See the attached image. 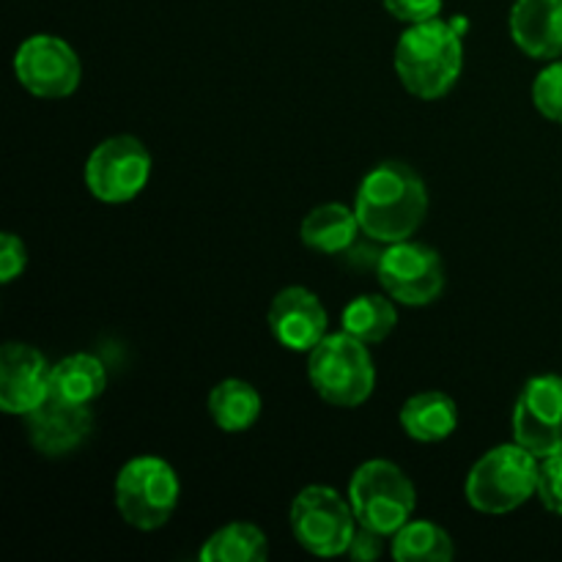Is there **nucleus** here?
<instances>
[{
  "label": "nucleus",
  "mask_w": 562,
  "mask_h": 562,
  "mask_svg": "<svg viewBox=\"0 0 562 562\" xmlns=\"http://www.w3.org/2000/svg\"><path fill=\"white\" fill-rule=\"evenodd\" d=\"M510 36L536 60L562 55V0H516L510 9Z\"/></svg>",
  "instance_id": "nucleus-15"
},
{
  "label": "nucleus",
  "mask_w": 562,
  "mask_h": 562,
  "mask_svg": "<svg viewBox=\"0 0 562 562\" xmlns=\"http://www.w3.org/2000/svg\"><path fill=\"white\" fill-rule=\"evenodd\" d=\"M360 231L357 212H351L344 203H324L302 220L300 236L311 250L324 252V256H338V252L355 247Z\"/></svg>",
  "instance_id": "nucleus-17"
},
{
  "label": "nucleus",
  "mask_w": 562,
  "mask_h": 562,
  "mask_svg": "<svg viewBox=\"0 0 562 562\" xmlns=\"http://www.w3.org/2000/svg\"><path fill=\"white\" fill-rule=\"evenodd\" d=\"M355 508L329 486H307L291 503V532L316 558H340L357 530Z\"/></svg>",
  "instance_id": "nucleus-7"
},
{
  "label": "nucleus",
  "mask_w": 562,
  "mask_h": 562,
  "mask_svg": "<svg viewBox=\"0 0 562 562\" xmlns=\"http://www.w3.org/2000/svg\"><path fill=\"white\" fill-rule=\"evenodd\" d=\"M151 179V154L137 137L115 135L99 143L86 162V187L102 203H126Z\"/></svg>",
  "instance_id": "nucleus-9"
},
{
  "label": "nucleus",
  "mask_w": 562,
  "mask_h": 562,
  "mask_svg": "<svg viewBox=\"0 0 562 562\" xmlns=\"http://www.w3.org/2000/svg\"><path fill=\"white\" fill-rule=\"evenodd\" d=\"M395 324H398V311L393 305V296L382 294L357 296L344 307V316H340L344 333L355 335L368 346L387 340Z\"/></svg>",
  "instance_id": "nucleus-20"
},
{
  "label": "nucleus",
  "mask_w": 562,
  "mask_h": 562,
  "mask_svg": "<svg viewBox=\"0 0 562 562\" xmlns=\"http://www.w3.org/2000/svg\"><path fill=\"white\" fill-rule=\"evenodd\" d=\"M376 278L395 302L423 307L445 291V263L437 250L420 241H393L379 252Z\"/></svg>",
  "instance_id": "nucleus-8"
},
{
  "label": "nucleus",
  "mask_w": 562,
  "mask_h": 562,
  "mask_svg": "<svg viewBox=\"0 0 562 562\" xmlns=\"http://www.w3.org/2000/svg\"><path fill=\"white\" fill-rule=\"evenodd\" d=\"M108 387L104 362L93 355H71L49 371V395L69 404L91 406Z\"/></svg>",
  "instance_id": "nucleus-18"
},
{
  "label": "nucleus",
  "mask_w": 562,
  "mask_h": 562,
  "mask_svg": "<svg viewBox=\"0 0 562 562\" xmlns=\"http://www.w3.org/2000/svg\"><path fill=\"white\" fill-rule=\"evenodd\" d=\"M307 376H311L316 393L327 404L340 406V409L362 406L376 387V366H373L368 344L344 329L327 335L311 351Z\"/></svg>",
  "instance_id": "nucleus-3"
},
{
  "label": "nucleus",
  "mask_w": 562,
  "mask_h": 562,
  "mask_svg": "<svg viewBox=\"0 0 562 562\" xmlns=\"http://www.w3.org/2000/svg\"><path fill=\"white\" fill-rule=\"evenodd\" d=\"M384 9H387V14L395 16V20L417 25V22L439 16L442 0H384Z\"/></svg>",
  "instance_id": "nucleus-25"
},
{
  "label": "nucleus",
  "mask_w": 562,
  "mask_h": 562,
  "mask_svg": "<svg viewBox=\"0 0 562 562\" xmlns=\"http://www.w3.org/2000/svg\"><path fill=\"white\" fill-rule=\"evenodd\" d=\"M541 459L525 445H499L488 450L467 475V499L481 514H510L538 492Z\"/></svg>",
  "instance_id": "nucleus-4"
},
{
  "label": "nucleus",
  "mask_w": 562,
  "mask_h": 562,
  "mask_svg": "<svg viewBox=\"0 0 562 562\" xmlns=\"http://www.w3.org/2000/svg\"><path fill=\"white\" fill-rule=\"evenodd\" d=\"M49 371L44 355L27 344H5L0 351V409L27 417L49 398Z\"/></svg>",
  "instance_id": "nucleus-12"
},
{
  "label": "nucleus",
  "mask_w": 562,
  "mask_h": 562,
  "mask_svg": "<svg viewBox=\"0 0 562 562\" xmlns=\"http://www.w3.org/2000/svg\"><path fill=\"white\" fill-rule=\"evenodd\" d=\"M209 415L225 434H241L261 417V395L245 379H225L209 393Z\"/></svg>",
  "instance_id": "nucleus-19"
},
{
  "label": "nucleus",
  "mask_w": 562,
  "mask_h": 562,
  "mask_svg": "<svg viewBox=\"0 0 562 562\" xmlns=\"http://www.w3.org/2000/svg\"><path fill=\"white\" fill-rule=\"evenodd\" d=\"M14 75L33 97L64 99L80 86L82 66L71 44L49 33H36L16 47Z\"/></svg>",
  "instance_id": "nucleus-10"
},
{
  "label": "nucleus",
  "mask_w": 562,
  "mask_h": 562,
  "mask_svg": "<svg viewBox=\"0 0 562 562\" xmlns=\"http://www.w3.org/2000/svg\"><path fill=\"white\" fill-rule=\"evenodd\" d=\"M532 102L543 119L562 124V60H552L532 82Z\"/></svg>",
  "instance_id": "nucleus-23"
},
{
  "label": "nucleus",
  "mask_w": 562,
  "mask_h": 562,
  "mask_svg": "<svg viewBox=\"0 0 562 562\" xmlns=\"http://www.w3.org/2000/svg\"><path fill=\"white\" fill-rule=\"evenodd\" d=\"M269 554V541L263 530L250 521L225 525L203 543V562H261Z\"/></svg>",
  "instance_id": "nucleus-21"
},
{
  "label": "nucleus",
  "mask_w": 562,
  "mask_h": 562,
  "mask_svg": "<svg viewBox=\"0 0 562 562\" xmlns=\"http://www.w3.org/2000/svg\"><path fill=\"white\" fill-rule=\"evenodd\" d=\"M464 69V42L453 22L439 16L409 25L395 44V71L417 99H439Z\"/></svg>",
  "instance_id": "nucleus-2"
},
{
  "label": "nucleus",
  "mask_w": 562,
  "mask_h": 562,
  "mask_svg": "<svg viewBox=\"0 0 562 562\" xmlns=\"http://www.w3.org/2000/svg\"><path fill=\"white\" fill-rule=\"evenodd\" d=\"M401 428L415 442H442L459 428V406L450 395L439 393V390L412 395L401 406Z\"/></svg>",
  "instance_id": "nucleus-16"
},
{
  "label": "nucleus",
  "mask_w": 562,
  "mask_h": 562,
  "mask_svg": "<svg viewBox=\"0 0 562 562\" xmlns=\"http://www.w3.org/2000/svg\"><path fill=\"white\" fill-rule=\"evenodd\" d=\"M181 497L173 467L157 456H137L115 477V505L121 519L135 530H159L168 525Z\"/></svg>",
  "instance_id": "nucleus-5"
},
{
  "label": "nucleus",
  "mask_w": 562,
  "mask_h": 562,
  "mask_svg": "<svg viewBox=\"0 0 562 562\" xmlns=\"http://www.w3.org/2000/svg\"><path fill=\"white\" fill-rule=\"evenodd\" d=\"M538 499L547 510L562 516V453L547 456L538 467Z\"/></svg>",
  "instance_id": "nucleus-24"
},
{
  "label": "nucleus",
  "mask_w": 562,
  "mask_h": 562,
  "mask_svg": "<svg viewBox=\"0 0 562 562\" xmlns=\"http://www.w3.org/2000/svg\"><path fill=\"white\" fill-rule=\"evenodd\" d=\"M384 538H387V536H382V532H376V530H371V527L360 525L355 530V538H351L346 554H349V558L357 560V562L379 560V558H382V552H384Z\"/></svg>",
  "instance_id": "nucleus-27"
},
{
  "label": "nucleus",
  "mask_w": 562,
  "mask_h": 562,
  "mask_svg": "<svg viewBox=\"0 0 562 562\" xmlns=\"http://www.w3.org/2000/svg\"><path fill=\"white\" fill-rule=\"evenodd\" d=\"M25 263L27 250L25 245H22L20 236L3 234V239H0V280H3V283L16 280L25 272Z\"/></svg>",
  "instance_id": "nucleus-26"
},
{
  "label": "nucleus",
  "mask_w": 562,
  "mask_h": 562,
  "mask_svg": "<svg viewBox=\"0 0 562 562\" xmlns=\"http://www.w3.org/2000/svg\"><path fill=\"white\" fill-rule=\"evenodd\" d=\"M453 554V541L434 521L409 519L393 536V558L398 562H448Z\"/></svg>",
  "instance_id": "nucleus-22"
},
{
  "label": "nucleus",
  "mask_w": 562,
  "mask_h": 562,
  "mask_svg": "<svg viewBox=\"0 0 562 562\" xmlns=\"http://www.w3.org/2000/svg\"><path fill=\"white\" fill-rule=\"evenodd\" d=\"M514 437L538 459L562 453V376L530 379L514 409Z\"/></svg>",
  "instance_id": "nucleus-11"
},
{
  "label": "nucleus",
  "mask_w": 562,
  "mask_h": 562,
  "mask_svg": "<svg viewBox=\"0 0 562 562\" xmlns=\"http://www.w3.org/2000/svg\"><path fill=\"white\" fill-rule=\"evenodd\" d=\"M269 329L283 349L313 351L327 338L329 318L322 300L305 285H289L269 305Z\"/></svg>",
  "instance_id": "nucleus-13"
},
{
  "label": "nucleus",
  "mask_w": 562,
  "mask_h": 562,
  "mask_svg": "<svg viewBox=\"0 0 562 562\" xmlns=\"http://www.w3.org/2000/svg\"><path fill=\"white\" fill-rule=\"evenodd\" d=\"M349 503L360 525L390 538L415 514L417 492L401 467H395L393 461L373 459L351 475Z\"/></svg>",
  "instance_id": "nucleus-6"
},
{
  "label": "nucleus",
  "mask_w": 562,
  "mask_h": 562,
  "mask_svg": "<svg viewBox=\"0 0 562 562\" xmlns=\"http://www.w3.org/2000/svg\"><path fill=\"white\" fill-rule=\"evenodd\" d=\"M91 428L93 415L86 404H69V401L53 398V395L27 415L31 445L47 459H58V456L80 448Z\"/></svg>",
  "instance_id": "nucleus-14"
},
{
  "label": "nucleus",
  "mask_w": 562,
  "mask_h": 562,
  "mask_svg": "<svg viewBox=\"0 0 562 562\" xmlns=\"http://www.w3.org/2000/svg\"><path fill=\"white\" fill-rule=\"evenodd\" d=\"M355 212L368 239L382 245L412 239L428 214L426 184L409 165L382 162L362 179Z\"/></svg>",
  "instance_id": "nucleus-1"
}]
</instances>
